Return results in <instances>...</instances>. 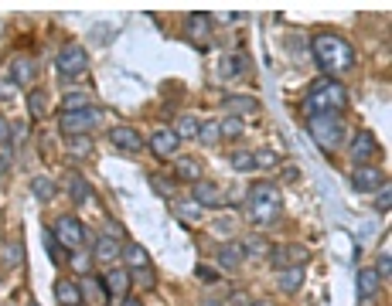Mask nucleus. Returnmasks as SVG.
Returning a JSON list of instances; mask_svg holds the SVG:
<instances>
[{"mask_svg": "<svg viewBox=\"0 0 392 306\" xmlns=\"http://www.w3.org/2000/svg\"><path fill=\"white\" fill-rule=\"evenodd\" d=\"M311 51H314V61H317V68L324 72L327 79H334V75H345V72H352L355 68V48L345 41V38H338V34H314V41H311Z\"/></svg>", "mask_w": 392, "mask_h": 306, "instance_id": "f257e3e1", "label": "nucleus"}, {"mask_svg": "<svg viewBox=\"0 0 392 306\" xmlns=\"http://www.w3.org/2000/svg\"><path fill=\"white\" fill-rule=\"evenodd\" d=\"M246 214L256 228H269L280 218V191L273 181H253L246 191Z\"/></svg>", "mask_w": 392, "mask_h": 306, "instance_id": "f03ea898", "label": "nucleus"}, {"mask_svg": "<svg viewBox=\"0 0 392 306\" xmlns=\"http://www.w3.org/2000/svg\"><path fill=\"white\" fill-rule=\"evenodd\" d=\"M348 106V89L338 79H317L311 82V89L304 95V113L307 116H321V113H345Z\"/></svg>", "mask_w": 392, "mask_h": 306, "instance_id": "7ed1b4c3", "label": "nucleus"}, {"mask_svg": "<svg viewBox=\"0 0 392 306\" xmlns=\"http://www.w3.org/2000/svg\"><path fill=\"white\" fill-rule=\"evenodd\" d=\"M307 133H311V140H314L324 153H334L345 143V120H341V113L307 116Z\"/></svg>", "mask_w": 392, "mask_h": 306, "instance_id": "20e7f679", "label": "nucleus"}, {"mask_svg": "<svg viewBox=\"0 0 392 306\" xmlns=\"http://www.w3.org/2000/svg\"><path fill=\"white\" fill-rule=\"evenodd\" d=\"M102 122V109L99 106H86V109H72V113H62L58 116V129L65 136H89Z\"/></svg>", "mask_w": 392, "mask_h": 306, "instance_id": "39448f33", "label": "nucleus"}, {"mask_svg": "<svg viewBox=\"0 0 392 306\" xmlns=\"http://www.w3.org/2000/svg\"><path fill=\"white\" fill-rule=\"evenodd\" d=\"M55 68H58L62 79H79V75H86V68H89L86 48H82V45H65V48L55 55Z\"/></svg>", "mask_w": 392, "mask_h": 306, "instance_id": "423d86ee", "label": "nucleus"}, {"mask_svg": "<svg viewBox=\"0 0 392 306\" xmlns=\"http://www.w3.org/2000/svg\"><path fill=\"white\" fill-rule=\"evenodd\" d=\"M55 239L65 248H82V242H89V232H86V225L75 214H62L55 221Z\"/></svg>", "mask_w": 392, "mask_h": 306, "instance_id": "0eeeda50", "label": "nucleus"}, {"mask_svg": "<svg viewBox=\"0 0 392 306\" xmlns=\"http://www.w3.org/2000/svg\"><path fill=\"white\" fill-rule=\"evenodd\" d=\"M386 181H389V177H386V170H382V167H375V163H361V167L352 170V187H355L359 194H372V191H379Z\"/></svg>", "mask_w": 392, "mask_h": 306, "instance_id": "6e6552de", "label": "nucleus"}, {"mask_svg": "<svg viewBox=\"0 0 392 306\" xmlns=\"http://www.w3.org/2000/svg\"><path fill=\"white\" fill-rule=\"evenodd\" d=\"M109 143L116 147L120 153H127V156H136V153H143V136L133 129V126H113L109 129Z\"/></svg>", "mask_w": 392, "mask_h": 306, "instance_id": "1a4fd4ad", "label": "nucleus"}, {"mask_svg": "<svg viewBox=\"0 0 392 306\" xmlns=\"http://www.w3.org/2000/svg\"><path fill=\"white\" fill-rule=\"evenodd\" d=\"M99 286H102V293H106V300H123L127 293H130V273L127 269H106V273L99 275Z\"/></svg>", "mask_w": 392, "mask_h": 306, "instance_id": "9d476101", "label": "nucleus"}, {"mask_svg": "<svg viewBox=\"0 0 392 306\" xmlns=\"http://www.w3.org/2000/svg\"><path fill=\"white\" fill-rule=\"evenodd\" d=\"M375 156H379V140H375V133H372V129H359L355 140H352V163L361 167V163H372Z\"/></svg>", "mask_w": 392, "mask_h": 306, "instance_id": "9b49d317", "label": "nucleus"}, {"mask_svg": "<svg viewBox=\"0 0 392 306\" xmlns=\"http://www.w3.org/2000/svg\"><path fill=\"white\" fill-rule=\"evenodd\" d=\"M260 99H253V95H222V113L226 116H235V120H242V116H260Z\"/></svg>", "mask_w": 392, "mask_h": 306, "instance_id": "f8f14e48", "label": "nucleus"}, {"mask_svg": "<svg viewBox=\"0 0 392 306\" xmlns=\"http://www.w3.org/2000/svg\"><path fill=\"white\" fill-rule=\"evenodd\" d=\"M269 259H273V269H294V266H304L307 259H311V252L304 248V245H280V248H273L269 252Z\"/></svg>", "mask_w": 392, "mask_h": 306, "instance_id": "ddd939ff", "label": "nucleus"}, {"mask_svg": "<svg viewBox=\"0 0 392 306\" xmlns=\"http://www.w3.org/2000/svg\"><path fill=\"white\" fill-rule=\"evenodd\" d=\"M181 147V140H178V133L171 129V126H161V129H154V136H150V153L157 156V160H171L174 153Z\"/></svg>", "mask_w": 392, "mask_h": 306, "instance_id": "4468645a", "label": "nucleus"}, {"mask_svg": "<svg viewBox=\"0 0 392 306\" xmlns=\"http://www.w3.org/2000/svg\"><path fill=\"white\" fill-rule=\"evenodd\" d=\"M191 198H195L201 208H222V187L219 184H212V181H198L195 187H191Z\"/></svg>", "mask_w": 392, "mask_h": 306, "instance_id": "2eb2a0df", "label": "nucleus"}, {"mask_svg": "<svg viewBox=\"0 0 392 306\" xmlns=\"http://www.w3.org/2000/svg\"><path fill=\"white\" fill-rule=\"evenodd\" d=\"M212 24H215V17H208V14H191V17H188V38L195 41L198 48H205V45H208Z\"/></svg>", "mask_w": 392, "mask_h": 306, "instance_id": "dca6fc26", "label": "nucleus"}, {"mask_svg": "<svg viewBox=\"0 0 392 306\" xmlns=\"http://www.w3.org/2000/svg\"><path fill=\"white\" fill-rule=\"evenodd\" d=\"M34 79H38V61L24 58V55L10 61V82L14 86H31Z\"/></svg>", "mask_w": 392, "mask_h": 306, "instance_id": "f3484780", "label": "nucleus"}, {"mask_svg": "<svg viewBox=\"0 0 392 306\" xmlns=\"http://www.w3.org/2000/svg\"><path fill=\"white\" fill-rule=\"evenodd\" d=\"M171 211L178 214V218H181L185 225H195L198 218L205 214V208L198 204L195 198H171Z\"/></svg>", "mask_w": 392, "mask_h": 306, "instance_id": "a211bd4d", "label": "nucleus"}, {"mask_svg": "<svg viewBox=\"0 0 392 306\" xmlns=\"http://www.w3.org/2000/svg\"><path fill=\"white\" fill-rule=\"evenodd\" d=\"M276 286H280V293H287V296H294L304 289V266H294V269H276Z\"/></svg>", "mask_w": 392, "mask_h": 306, "instance_id": "6ab92c4d", "label": "nucleus"}, {"mask_svg": "<svg viewBox=\"0 0 392 306\" xmlns=\"http://www.w3.org/2000/svg\"><path fill=\"white\" fill-rule=\"evenodd\" d=\"M174 181L178 184H198L201 181V163L195 156H181L174 160Z\"/></svg>", "mask_w": 392, "mask_h": 306, "instance_id": "aec40b11", "label": "nucleus"}, {"mask_svg": "<svg viewBox=\"0 0 392 306\" xmlns=\"http://www.w3.org/2000/svg\"><path fill=\"white\" fill-rule=\"evenodd\" d=\"M120 252H123V242H116L109 235H99L96 242H93V259H99V262H116Z\"/></svg>", "mask_w": 392, "mask_h": 306, "instance_id": "412c9836", "label": "nucleus"}, {"mask_svg": "<svg viewBox=\"0 0 392 306\" xmlns=\"http://www.w3.org/2000/svg\"><path fill=\"white\" fill-rule=\"evenodd\" d=\"M55 300H58V306H82V289L72 279H58L55 282Z\"/></svg>", "mask_w": 392, "mask_h": 306, "instance_id": "4be33fe9", "label": "nucleus"}, {"mask_svg": "<svg viewBox=\"0 0 392 306\" xmlns=\"http://www.w3.org/2000/svg\"><path fill=\"white\" fill-rule=\"evenodd\" d=\"M120 259L127 262V269H143V266H150V255H147V248H143V245H136V242H123Z\"/></svg>", "mask_w": 392, "mask_h": 306, "instance_id": "5701e85b", "label": "nucleus"}, {"mask_svg": "<svg viewBox=\"0 0 392 306\" xmlns=\"http://www.w3.org/2000/svg\"><path fill=\"white\" fill-rule=\"evenodd\" d=\"M242 245H235V242H226V245H219V266L222 269H229V273H235L239 266H242Z\"/></svg>", "mask_w": 392, "mask_h": 306, "instance_id": "b1692460", "label": "nucleus"}, {"mask_svg": "<svg viewBox=\"0 0 392 306\" xmlns=\"http://www.w3.org/2000/svg\"><path fill=\"white\" fill-rule=\"evenodd\" d=\"M68 194H72V201H75L79 208L93 201V187H89L86 177H79V174H68Z\"/></svg>", "mask_w": 392, "mask_h": 306, "instance_id": "393cba45", "label": "nucleus"}, {"mask_svg": "<svg viewBox=\"0 0 392 306\" xmlns=\"http://www.w3.org/2000/svg\"><path fill=\"white\" fill-rule=\"evenodd\" d=\"M379 286H382V279L375 275V269H361L359 273V296L361 300H372V296L379 293Z\"/></svg>", "mask_w": 392, "mask_h": 306, "instance_id": "a878e982", "label": "nucleus"}, {"mask_svg": "<svg viewBox=\"0 0 392 306\" xmlns=\"http://www.w3.org/2000/svg\"><path fill=\"white\" fill-rule=\"evenodd\" d=\"M41 239H45V252H48V259H52L55 266H65V262H68V255H65V245H62V242H58V239H55V232L48 228V232H45Z\"/></svg>", "mask_w": 392, "mask_h": 306, "instance_id": "bb28decb", "label": "nucleus"}, {"mask_svg": "<svg viewBox=\"0 0 392 306\" xmlns=\"http://www.w3.org/2000/svg\"><path fill=\"white\" fill-rule=\"evenodd\" d=\"M65 150L72 160H86V156H93V136H68Z\"/></svg>", "mask_w": 392, "mask_h": 306, "instance_id": "cd10ccee", "label": "nucleus"}, {"mask_svg": "<svg viewBox=\"0 0 392 306\" xmlns=\"http://www.w3.org/2000/svg\"><path fill=\"white\" fill-rule=\"evenodd\" d=\"M242 252H249L253 259H262V255H269V252H273V245L266 242V235H246Z\"/></svg>", "mask_w": 392, "mask_h": 306, "instance_id": "c85d7f7f", "label": "nucleus"}, {"mask_svg": "<svg viewBox=\"0 0 392 306\" xmlns=\"http://www.w3.org/2000/svg\"><path fill=\"white\" fill-rule=\"evenodd\" d=\"M28 113H31L34 120H41V116L48 113V92H45V89H31V92H28Z\"/></svg>", "mask_w": 392, "mask_h": 306, "instance_id": "c756f323", "label": "nucleus"}, {"mask_svg": "<svg viewBox=\"0 0 392 306\" xmlns=\"http://www.w3.org/2000/svg\"><path fill=\"white\" fill-rule=\"evenodd\" d=\"M31 194L41 204H48V201L55 198V181H48V177H31Z\"/></svg>", "mask_w": 392, "mask_h": 306, "instance_id": "7c9ffc66", "label": "nucleus"}, {"mask_svg": "<svg viewBox=\"0 0 392 306\" xmlns=\"http://www.w3.org/2000/svg\"><path fill=\"white\" fill-rule=\"evenodd\" d=\"M198 129H201V122L195 116H181L178 126H174V133H178V140H198Z\"/></svg>", "mask_w": 392, "mask_h": 306, "instance_id": "2f4dec72", "label": "nucleus"}, {"mask_svg": "<svg viewBox=\"0 0 392 306\" xmlns=\"http://www.w3.org/2000/svg\"><path fill=\"white\" fill-rule=\"evenodd\" d=\"M127 273H130V282L143 286V289H154V286H157V273H154V266H143V269H127Z\"/></svg>", "mask_w": 392, "mask_h": 306, "instance_id": "473e14b6", "label": "nucleus"}, {"mask_svg": "<svg viewBox=\"0 0 392 306\" xmlns=\"http://www.w3.org/2000/svg\"><path fill=\"white\" fill-rule=\"evenodd\" d=\"M219 133H222V136H229V140H235V136H242V133H246V120L222 116V120H219Z\"/></svg>", "mask_w": 392, "mask_h": 306, "instance_id": "72a5a7b5", "label": "nucleus"}, {"mask_svg": "<svg viewBox=\"0 0 392 306\" xmlns=\"http://www.w3.org/2000/svg\"><path fill=\"white\" fill-rule=\"evenodd\" d=\"M242 72H249V55H232V58H226V65H222V75H226V79L242 75Z\"/></svg>", "mask_w": 392, "mask_h": 306, "instance_id": "f704fd0d", "label": "nucleus"}, {"mask_svg": "<svg viewBox=\"0 0 392 306\" xmlns=\"http://www.w3.org/2000/svg\"><path fill=\"white\" fill-rule=\"evenodd\" d=\"M198 140H201L205 147H215V143L222 140V133H219V120L201 122V129H198Z\"/></svg>", "mask_w": 392, "mask_h": 306, "instance_id": "c9c22d12", "label": "nucleus"}, {"mask_svg": "<svg viewBox=\"0 0 392 306\" xmlns=\"http://www.w3.org/2000/svg\"><path fill=\"white\" fill-rule=\"evenodd\" d=\"M229 163H232V170H239V174H249V170H256V160H253V153H246V150H235L229 156Z\"/></svg>", "mask_w": 392, "mask_h": 306, "instance_id": "e433bc0d", "label": "nucleus"}, {"mask_svg": "<svg viewBox=\"0 0 392 306\" xmlns=\"http://www.w3.org/2000/svg\"><path fill=\"white\" fill-rule=\"evenodd\" d=\"M375 275L386 282V279H392V252H389V242L382 245V252H379V262H375Z\"/></svg>", "mask_w": 392, "mask_h": 306, "instance_id": "4c0bfd02", "label": "nucleus"}, {"mask_svg": "<svg viewBox=\"0 0 392 306\" xmlns=\"http://www.w3.org/2000/svg\"><path fill=\"white\" fill-rule=\"evenodd\" d=\"M150 187H154L161 198H167V201L178 198V181H174V177H171V181H167V177H150Z\"/></svg>", "mask_w": 392, "mask_h": 306, "instance_id": "58836bf2", "label": "nucleus"}, {"mask_svg": "<svg viewBox=\"0 0 392 306\" xmlns=\"http://www.w3.org/2000/svg\"><path fill=\"white\" fill-rule=\"evenodd\" d=\"M253 160H256V170H273V167H280V153H276V150L253 153Z\"/></svg>", "mask_w": 392, "mask_h": 306, "instance_id": "ea45409f", "label": "nucleus"}, {"mask_svg": "<svg viewBox=\"0 0 392 306\" xmlns=\"http://www.w3.org/2000/svg\"><path fill=\"white\" fill-rule=\"evenodd\" d=\"M86 106H93L86 92H68L65 102H62V113H72V109H86Z\"/></svg>", "mask_w": 392, "mask_h": 306, "instance_id": "a19ab883", "label": "nucleus"}, {"mask_svg": "<svg viewBox=\"0 0 392 306\" xmlns=\"http://www.w3.org/2000/svg\"><path fill=\"white\" fill-rule=\"evenodd\" d=\"M3 266H7V269L21 266V242H7V245H3Z\"/></svg>", "mask_w": 392, "mask_h": 306, "instance_id": "79ce46f5", "label": "nucleus"}, {"mask_svg": "<svg viewBox=\"0 0 392 306\" xmlns=\"http://www.w3.org/2000/svg\"><path fill=\"white\" fill-rule=\"evenodd\" d=\"M68 262H72L75 273H89L93 269V255L89 252H75V255H68Z\"/></svg>", "mask_w": 392, "mask_h": 306, "instance_id": "37998d69", "label": "nucleus"}, {"mask_svg": "<svg viewBox=\"0 0 392 306\" xmlns=\"http://www.w3.org/2000/svg\"><path fill=\"white\" fill-rule=\"evenodd\" d=\"M375 208H379V211H389L392 208V184L386 181L382 184V187H379V198H375Z\"/></svg>", "mask_w": 392, "mask_h": 306, "instance_id": "c03bdc74", "label": "nucleus"}, {"mask_svg": "<svg viewBox=\"0 0 392 306\" xmlns=\"http://www.w3.org/2000/svg\"><path fill=\"white\" fill-rule=\"evenodd\" d=\"M0 147H14V129H10L7 116H0Z\"/></svg>", "mask_w": 392, "mask_h": 306, "instance_id": "a18cd8bd", "label": "nucleus"}, {"mask_svg": "<svg viewBox=\"0 0 392 306\" xmlns=\"http://www.w3.org/2000/svg\"><path fill=\"white\" fill-rule=\"evenodd\" d=\"M195 275L205 282V286H212V282H219V269H212V266H198Z\"/></svg>", "mask_w": 392, "mask_h": 306, "instance_id": "49530a36", "label": "nucleus"}, {"mask_svg": "<svg viewBox=\"0 0 392 306\" xmlns=\"http://www.w3.org/2000/svg\"><path fill=\"white\" fill-rule=\"evenodd\" d=\"M106 235H109V239H116V242H127V239H123V228H120V221H106Z\"/></svg>", "mask_w": 392, "mask_h": 306, "instance_id": "de8ad7c7", "label": "nucleus"}, {"mask_svg": "<svg viewBox=\"0 0 392 306\" xmlns=\"http://www.w3.org/2000/svg\"><path fill=\"white\" fill-rule=\"evenodd\" d=\"M120 306H143V303H140V296H123Z\"/></svg>", "mask_w": 392, "mask_h": 306, "instance_id": "09e8293b", "label": "nucleus"}, {"mask_svg": "<svg viewBox=\"0 0 392 306\" xmlns=\"http://www.w3.org/2000/svg\"><path fill=\"white\" fill-rule=\"evenodd\" d=\"M297 177V167H283V181H294Z\"/></svg>", "mask_w": 392, "mask_h": 306, "instance_id": "8fccbe9b", "label": "nucleus"}, {"mask_svg": "<svg viewBox=\"0 0 392 306\" xmlns=\"http://www.w3.org/2000/svg\"><path fill=\"white\" fill-rule=\"evenodd\" d=\"M201 306H229V303H215V300H205Z\"/></svg>", "mask_w": 392, "mask_h": 306, "instance_id": "3c124183", "label": "nucleus"}, {"mask_svg": "<svg viewBox=\"0 0 392 306\" xmlns=\"http://www.w3.org/2000/svg\"><path fill=\"white\" fill-rule=\"evenodd\" d=\"M253 306H273V303H269V300H260V303H253Z\"/></svg>", "mask_w": 392, "mask_h": 306, "instance_id": "603ef678", "label": "nucleus"}, {"mask_svg": "<svg viewBox=\"0 0 392 306\" xmlns=\"http://www.w3.org/2000/svg\"><path fill=\"white\" fill-rule=\"evenodd\" d=\"M28 306H38V303H28Z\"/></svg>", "mask_w": 392, "mask_h": 306, "instance_id": "864d4df0", "label": "nucleus"}]
</instances>
